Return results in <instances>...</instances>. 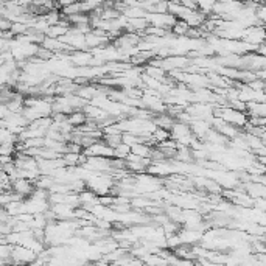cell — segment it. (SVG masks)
Here are the masks:
<instances>
[{
  "instance_id": "1",
  "label": "cell",
  "mask_w": 266,
  "mask_h": 266,
  "mask_svg": "<svg viewBox=\"0 0 266 266\" xmlns=\"http://www.w3.org/2000/svg\"><path fill=\"white\" fill-rule=\"evenodd\" d=\"M215 117L221 118L223 122L238 128V129H246L249 125V115L248 112H241L237 109H232L229 106H220V108H215Z\"/></svg>"
},
{
  "instance_id": "9",
  "label": "cell",
  "mask_w": 266,
  "mask_h": 266,
  "mask_svg": "<svg viewBox=\"0 0 266 266\" xmlns=\"http://www.w3.org/2000/svg\"><path fill=\"white\" fill-rule=\"evenodd\" d=\"M129 154H131V148L128 147V145H125V143L118 145V147L115 148V159H122V160H126Z\"/></svg>"
},
{
  "instance_id": "8",
  "label": "cell",
  "mask_w": 266,
  "mask_h": 266,
  "mask_svg": "<svg viewBox=\"0 0 266 266\" xmlns=\"http://www.w3.org/2000/svg\"><path fill=\"white\" fill-rule=\"evenodd\" d=\"M67 122H69L70 126H74V128L77 129V128H81L83 125H86V123L89 122V120H87V117H86V114H84L83 111H77V112H74V114L69 115Z\"/></svg>"
},
{
  "instance_id": "3",
  "label": "cell",
  "mask_w": 266,
  "mask_h": 266,
  "mask_svg": "<svg viewBox=\"0 0 266 266\" xmlns=\"http://www.w3.org/2000/svg\"><path fill=\"white\" fill-rule=\"evenodd\" d=\"M86 157H106V159H115V150L111 148L105 140L95 142L92 147L86 148L83 151Z\"/></svg>"
},
{
  "instance_id": "12",
  "label": "cell",
  "mask_w": 266,
  "mask_h": 266,
  "mask_svg": "<svg viewBox=\"0 0 266 266\" xmlns=\"http://www.w3.org/2000/svg\"><path fill=\"white\" fill-rule=\"evenodd\" d=\"M143 266H148V264H143Z\"/></svg>"
},
{
  "instance_id": "11",
  "label": "cell",
  "mask_w": 266,
  "mask_h": 266,
  "mask_svg": "<svg viewBox=\"0 0 266 266\" xmlns=\"http://www.w3.org/2000/svg\"><path fill=\"white\" fill-rule=\"evenodd\" d=\"M257 77H258L260 80H263V81L266 83V69H263L261 72H258V74H257Z\"/></svg>"
},
{
  "instance_id": "5",
  "label": "cell",
  "mask_w": 266,
  "mask_h": 266,
  "mask_svg": "<svg viewBox=\"0 0 266 266\" xmlns=\"http://www.w3.org/2000/svg\"><path fill=\"white\" fill-rule=\"evenodd\" d=\"M35 190H36V185L30 179H23L22 178V179H17V181L13 182V191L17 193V195L22 196L23 200H27L28 196H31L35 193Z\"/></svg>"
},
{
  "instance_id": "6",
  "label": "cell",
  "mask_w": 266,
  "mask_h": 266,
  "mask_svg": "<svg viewBox=\"0 0 266 266\" xmlns=\"http://www.w3.org/2000/svg\"><path fill=\"white\" fill-rule=\"evenodd\" d=\"M190 128H191L193 136H195L198 140L204 142L206 136H207L209 131L212 129V125H210L209 122H206V120H191Z\"/></svg>"
},
{
  "instance_id": "4",
  "label": "cell",
  "mask_w": 266,
  "mask_h": 266,
  "mask_svg": "<svg viewBox=\"0 0 266 266\" xmlns=\"http://www.w3.org/2000/svg\"><path fill=\"white\" fill-rule=\"evenodd\" d=\"M246 44L249 45H254V47H260L266 42V27L263 25H257V27H251V28H246L245 30V35H243V39Z\"/></svg>"
},
{
  "instance_id": "2",
  "label": "cell",
  "mask_w": 266,
  "mask_h": 266,
  "mask_svg": "<svg viewBox=\"0 0 266 266\" xmlns=\"http://www.w3.org/2000/svg\"><path fill=\"white\" fill-rule=\"evenodd\" d=\"M11 260L13 264L22 266V264H33L38 260V254L31 251L30 248L25 246H14L13 245V252H11Z\"/></svg>"
},
{
  "instance_id": "10",
  "label": "cell",
  "mask_w": 266,
  "mask_h": 266,
  "mask_svg": "<svg viewBox=\"0 0 266 266\" xmlns=\"http://www.w3.org/2000/svg\"><path fill=\"white\" fill-rule=\"evenodd\" d=\"M257 53H258V55H261L263 58H266V42H264L263 45H260V47H258Z\"/></svg>"
},
{
  "instance_id": "7",
  "label": "cell",
  "mask_w": 266,
  "mask_h": 266,
  "mask_svg": "<svg viewBox=\"0 0 266 266\" xmlns=\"http://www.w3.org/2000/svg\"><path fill=\"white\" fill-rule=\"evenodd\" d=\"M153 150H154V147H150L148 143H137V145H134V147L131 148V154L139 156L142 159H151Z\"/></svg>"
}]
</instances>
